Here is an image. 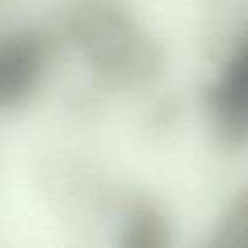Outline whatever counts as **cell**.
Returning <instances> with one entry per match:
<instances>
[{
    "instance_id": "4",
    "label": "cell",
    "mask_w": 248,
    "mask_h": 248,
    "mask_svg": "<svg viewBox=\"0 0 248 248\" xmlns=\"http://www.w3.org/2000/svg\"><path fill=\"white\" fill-rule=\"evenodd\" d=\"M120 244L128 248H163L169 244V225L163 213L147 203L138 202L124 217Z\"/></svg>"
},
{
    "instance_id": "5",
    "label": "cell",
    "mask_w": 248,
    "mask_h": 248,
    "mask_svg": "<svg viewBox=\"0 0 248 248\" xmlns=\"http://www.w3.org/2000/svg\"><path fill=\"white\" fill-rule=\"evenodd\" d=\"M209 244L217 248H248V188L240 190L219 215Z\"/></svg>"
},
{
    "instance_id": "3",
    "label": "cell",
    "mask_w": 248,
    "mask_h": 248,
    "mask_svg": "<svg viewBox=\"0 0 248 248\" xmlns=\"http://www.w3.org/2000/svg\"><path fill=\"white\" fill-rule=\"evenodd\" d=\"M46 45L35 33L0 41V108L23 103L39 85L46 68Z\"/></svg>"
},
{
    "instance_id": "2",
    "label": "cell",
    "mask_w": 248,
    "mask_h": 248,
    "mask_svg": "<svg viewBox=\"0 0 248 248\" xmlns=\"http://www.w3.org/2000/svg\"><path fill=\"white\" fill-rule=\"evenodd\" d=\"M205 110L221 141L232 147L248 143V27L207 87Z\"/></svg>"
},
{
    "instance_id": "1",
    "label": "cell",
    "mask_w": 248,
    "mask_h": 248,
    "mask_svg": "<svg viewBox=\"0 0 248 248\" xmlns=\"http://www.w3.org/2000/svg\"><path fill=\"white\" fill-rule=\"evenodd\" d=\"M70 33L91 68L120 85L153 79L165 60L163 48L118 4L89 0L76 8Z\"/></svg>"
}]
</instances>
